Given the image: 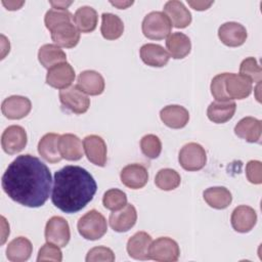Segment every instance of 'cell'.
Wrapping results in <instances>:
<instances>
[{"label": "cell", "instance_id": "1", "mask_svg": "<svg viewBox=\"0 0 262 262\" xmlns=\"http://www.w3.org/2000/svg\"><path fill=\"white\" fill-rule=\"evenodd\" d=\"M49 168L39 158L26 154L16 157L2 175L4 192L14 202L30 208L43 206L51 191Z\"/></svg>", "mask_w": 262, "mask_h": 262}, {"label": "cell", "instance_id": "2", "mask_svg": "<svg viewBox=\"0 0 262 262\" xmlns=\"http://www.w3.org/2000/svg\"><path fill=\"white\" fill-rule=\"evenodd\" d=\"M96 189L97 184L86 169L68 165L54 173L51 201L60 211L73 214L92 201Z\"/></svg>", "mask_w": 262, "mask_h": 262}, {"label": "cell", "instance_id": "3", "mask_svg": "<svg viewBox=\"0 0 262 262\" xmlns=\"http://www.w3.org/2000/svg\"><path fill=\"white\" fill-rule=\"evenodd\" d=\"M77 228L82 237L89 241H96L106 233L107 223L100 212L90 210L79 219Z\"/></svg>", "mask_w": 262, "mask_h": 262}, {"label": "cell", "instance_id": "4", "mask_svg": "<svg viewBox=\"0 0 262 262\" xmlns=\"http://www.w3.org/2000/svg\"><path fill=\"white\" fill-rule=\"evenodd\" d=\"M141 29L146 38L162 40L171 34L172 24L163 11H151L144 16Z\"/></svg>", "mask_w": 262, "mask_h": 262}, {"label": "cell", "instance_id": "5", "mask_svg": "<svg viewBox=\"0 0 262 262\" xmlns=\"http://www.w3.org/2000/svg\"><path fill=\"white\" fill-rule=\"evenodd\" d=\"M180 166L186 171H199L203 169L207 162L205 148L196 142L184 144L178 156Z\"/></svg>", "mask_w": 262, "mask_h": 262}, {"label": "cell", "instance_id": "6", "mask_svg": "<svg viewBox=\"0 0 262 262\" xmlns=\"http://www.w3.org/2000/svg\"><path fill=\"white\" fill-rule=\"evenodd\" d=\"M180 255L178 244L167 236H162L151 242L148 250L149 259L159 262H175Z\"/></svg>", "mask_w": 262, "mask_h": 262}, {"label": "cell", "instance_id": "7", "mask_svg": "<svg viewBox=\"0 0 262 262\" xmlns=\"http://www.w3.org/2000/svg\"><path fill=\"white\" fill-rule=\"evenodd\" d=\"M59 100L66 108L78 115L86 113L90 106V98L78 85L61 89L59 91Z\"/></svg>", "mask_w": 262, "mask_h": 262}, {"label": "cell", "instance_id": "8", "mask_svg": "<svg viewBox=\"0 0 262 262\" xmlns=\"http://www.w3.org/2000/svg\"><path fill=\"white\" fill-rule=\"evenodd\" d=\"M45 239L60 248L66 247L71 238V230L68 221L60 216L51 217L45 226Z\"/></svg>", "mask_w": 262, "mask_h": 262}, {"label": "cell", "instance_id": "9", "mask_svg": "<svg viewBox=\"0 0 262 262\" xmlns=\"http://www.w3.org/2000/svg\"><path fill=\"white\" fill-rule=\"evenodd\" d=\"M26 130L18 125L8 126L1 135V145L6 154L14 155L21 151L27 145Z\"/></svg>", "mask_w": 262, "mask_h": 262}, {"label": "cell", "instance_id": "10", "mask_svg": "<svg viewBox=\"0 0 262 262\" xmlns=\"http://www.w3.org/2000/svg\"><path fill=\"white\" fill-rule=\"evenodd\" d=\"M75 70L67 61L50 68L46 75V83L56 89L68 88L75 80Z\"/></svg>", "mask_w": 262, "mask_h": 262}, {"label": "cell", "instance_id": "11", "mask_svg": "<svg viewBox=\"0 0 262 262\" xmlns=\"http://www.w3.org/2000/svg\"><path fill=\"white\" fill-rule=\"evenodd\" d=\"M224 87L229 99H244L248 97L253 90L252 81L249 78L234 73L226 74Z\"/></svg>", "mask_w": 262, "mask_h": 262}, {"label": "cell", "instance_id": "12", "mask_svg": "<svg viewBox=\"0 0 262 262\" xmlns=\"http://www.w3.org/2000/svg\"><path fill=\"white\" fill-rule=\"evenodd\" d=\"M31 108V100L21 95L8 96L1 103L2 114L9 120H18L25 118L29 115Z\"/></svg>", "mask_w": 262, "mask_h": 262}, {"label": "cell", "instance_id": "13", "mask_svg": "<svg viewBox=\"0 0 262 262\" xmlns=\"http://www.w3.org/2000/svg\"><path fill=\"white\" fill-rule=\"evenodd\" d=\"M52 41L59 47L73 48L80 41V32L72 21H64L50 30Z\"/></svg>", "mask_w": 262, "mask_h": 262}, {"label": "cell", "instance_id": "14", "mask_svg": "<svg viewBox=\"0 0 262 262\" xmlns=\"http://www.w3.org/2000/svg\"><path fill=\"white\" fill-rule=\"evenodd\" d=\"M83 148L87 159L94 165L103 167L106 164V144L104 140L95 134L88 135L83 140Z\"/></svg>", "mask_w": 262, "mask_h": 262}, {"label": "cell", "instance_id": "15", "mask_svg": "<svg viewBox=\"0 0 262 262\" xmlns=\"http://www.w3.org/2000/svg\"><path fill=\"white\" fill-rule=\"evenodd\" d=\"M246 28L236 21H226L218 29V37L223 44L229 47H237L245 43L247 39Z\"/></svg>", "mask_w": 262, "mask_h": 262}, {"label": "cell", "instance_id": "16", "mask_svg": "<svg viewBox=\"0 0 262 262\" xmlns=\"http://www.w3.org/2000/svg\"><path fill=\"white\" fill-rule=\"evenodd\" d=\"M230 222L235 231L242 233L249 232L256 225L257 213L250 206H237L231 213Z\"/></svg>", "mask_w": 262, "mask_h": 262}, {"label": "cell", "instance_id": "17", "mask_svg": "<svg viewBox=\"0 0 262 262\" xmlns=\"http://www.w3.org/2000/svg\"><path fill=\"white\" fill-rule=\"evenodd\" d=\"M137 220V212L133 205L127 204L124 208L111 213L108 222L112 229L117 232H125L131 229Z\"/></svg>", "mask_w": 262, "mask_h": 262}, {"label": "cell", "instance_id": "18", "mask_svg": "<svg viewBox=\"0 0 262 262\" xmlns=\"http://www.w3.org/2000/svg\"><path fill=\"white\" fill-rule=\"evenodd\" d=\"M120 178L125 186L131 189H139L147 183L148 172L140 164H129L122 169Z\"/></svg>", "mask_w": 262, "mask_h": 262}, {"label": "cell", "instance_id": "19", "mask_svg": "<svg viewBox=\"0 0 262 262\" xmlns=\"http://www.w3.org/2000/svg\"><path fill=\"white\" fill-rule=\"evenodd\" d=\"M160 118L166 126L173 129H180L188 123L189 113L182 105L170 104L161 110Z\"/></svg>", "mask_w": 262, "mask_h": 262}, {"label": "cell", "instance_id": "20", "mask_svg": "<svg viewBox=\"0 0 262 262\" xmlns=\"http://www.w3.org/2000/svg\"><path fill=\"white\" fill-rule=\"evenodd\" d=\"M171 24L178 29L186 28L191 23V13L181 1L169 0L164 5L163 11Z\"/></svg>", "mask_w": 262, "mask_h": 262}, {"label": "cell", "instance_id": "21", "mask_svg": "<svg viewBox=\"0 0 262 262\" xmlns=\"http://www.w3.org/2000/svg\"><path fill=\"white\" fill-rule=\"evenodd\" d=\"M142 61L155 68H162L169 61L170 54L163 46L155 43H146L140 47L139 50Z\"/></svg>", "mask_w": 262, "mask_h": 262}, {"label": "cell", "instance_id": "22", "mask_svg": "<svg viewBox=\"0 0 262 262\" xmlns=\"http://www.w3.org/2000/svg\"><path fill=\"white\" fill-rule=\"evenodd\" d=\"M83 145L81 139L72 133H64L58 139V150L62 159L78 161L83 157Z\"/></svg>", "mask_w": 262, "mask_h": 262}, {"label": "cell", "instance_id": "23", "mask_svg": "<svg viewBox=\"0 0 262 262\" xmlns=\"http://www.w3.org/2000/svg\"><path fill=\"white\" fill-rule=\"evenodd\" d=\"M151 236L145 231H137L127 242L128 255L136 260H148Z\"/></svg>", "mask_w": 262, "mask_h": 262}, {"label": "cell", "instance_id": "24", "mask_svg": "<svg viewBox=\"0 0 262 262\" xmlns=\"http://www.w3.org/2000/svg\"><path fill=\"white\" fill-rule=\"evenodd\" d=\"M78 87L89 95H99L104 90V79L96 71L86 70L78 76Z\"/></svg>", "mask_w": 262, "mask_h": 262}, {"label": "cell", "instance_id": "25", "mask_svg": "<svg viewBox=\"0 0 262 262\" xmlns=\"http://www.w3.org/2000/svg\"><path fill=\"white\" fill-rule=\"evenodd\" d=\"M262 132L261 121L254 117H245L234 126V133L248 142H259Z\"/></svg>", "mask_w": 262, "mask_h": 262}, {"label": "cell", "instance_id": "26", "mask_svg": "<svg viewBox=\"0 0 262 262\" xmlns=\"http://www.w3.org/2000/svg\"><path fill=\"white\" fill-rule=\"evenodd\" d=\"M60 135L56 133H46L38 143L39 155L51 164L58 163L62 158L58 150V139Z\"/></svg>", "mask_w": 262, "mask_h": 262}, {"label": "cell", "instance_id": "27", "mask_svg": "<svg viewBox=\"0 0 262 262\" xmlns=\"http://www.w3.org/2000/svg\"><path fill=\"white\" fill-rule=\"evenodd\" d=\"M168 53L175 59L184 58L191 49V42L188 36L183 33L175 32L170 34L166 39Z\"/></svg>", "mask_w": 262, "mask_h": 262}, {"label": "cell", "instance_id": "28", "mask_svg": "<svg viewBox=\"0 0 262 262\" xmlns=\"http://www.w3.org/2000/svg\"><path fill=\"white\" fill-rule=\"evenodd\" d=\"M73 20L79 32L90 33L93 32L97 26L98 14L93 7L84 5L75 11Z\"/></svg>", "mask_w": 262, "mask_h": 262}, {"label": "cell", "instance_id": "29", "mask_svg": "<svg viewBox=\"0 0 262 262\" xmlns=\"http://www.w3.org/2000/svg\"><path fill=\"white\" fill-rule=\"evenodd\" d=\"M33 252L32 243L24 236L13 238L6 248V257L12 262L27 261Z\"/></svg>", "mask_w": 262, "mask_h": 262}, {"label": "cell", "instance_id": "30", "mask_svg": "<svg viewBox=\"0 0 262 262\" xmlns=\"http://www.w3.org/2000/svg\"><path fill=\"white\" fill-rule=\"evenodd\" d=\"M236 110L234 101H213L209 104L207 110V116L210 121L223 124L229 121Z\"/></svg>", "mask_w": 262, "mask_h": 262}, {"label": "cell", "instance_id": "31", "mask_svg": "<svg viewBox=\"0 0 262 262\" xmlns=\"http://www.w3.org/2000/svg\"><path fill=\"white\" fill-rule=\"evenodd\" d=\"M203 196L210 207L217 210L227 208L232 201L231 192L224 186L209 187L204 191Z\"/></svg>", "mask_w": 262, "mask_h": 262}, {"label": "cell", "instance_id": "32", "mask_svg": "<svg viewBox=\"0 0 262 262\" xmlns=\"http://www.w3.org/2000/svg\"><path fill=\"white\" fill-rule=\"evenodd\" d=\"M100 32L104 39L116 40L122 36L124 24L118 15L111 12H103L101 14Z\"/></svg>", "mask_w": 262, "mask_h": 262}, {"label": "cell", "instance_id": "33", "mask_svg": "<svg viewBox=\"0 0 262 262\" xmlns=\"http://www.w3.org/2000/svg\"><path fill=\"white\" fill-rule=\"evenodd\" d=\"M38 59L44 68L49 70L55 64L64 62L67 55L59 46L55 44H44L38 51Z\"/></svg>", "mask_w": 262, "mask_h": 262}, {"label": "cell", "instance_id": "34", "mask_svg": "<svg viewBox=\"0 0 262 262\" xmlns=\"http://www.w3.org/2000/svg\"><path fill=\"white\" fill-rule=\"evenodd\" d=\"M181 177L179 173L170 168L161 169L158 171L156 177H155V183L156 185L162 189V190H173L177 188L180 184Z\"/></svg>", "mask_w": 262, "mask_h": 262}, {"label": "cell", "instance_id": "35", "mask_svg": "<svg viewBox=\"0 0 262 262\" xmlns=\"http://www.w3.org/2000/svg\"><path fill=\"white\" fill-rule=\"evenodd\" d=\"M102 204L107 210L118 211L127 205V195L123 190L111 188L104 192Z\"/></svg>", "mask_w": 262, "mask_h": 262}, {"label": "cell", "instance_id": "36", "mask_svg": "<svg viewBox=\"0 0 262 262\" xmlns=\"http://www.w3.org/2000/svg\"><path fill=\"white\" fill-rule=\"evenodd\" d=\"M142 154L148 159H157L162 151V142L155 134H146L140 140Z\"/></svg>", "mask_w": 262, "mask_h": 262}, {"label": "cell", "instance_id": "37", "mask_svg": "<svg viewBox=\"0 0 262 262\" xmlns=\"http://www.w3.org/2000/svg\"><path fill=\"white\" fill-rule=\"evenodd\" d=\"M239 74L249 78L252 82L259 83L262 78V69L255 57L245 58L239 66Z\"/></svg>", "mask_w": 262, "mask_h": 262}, {"label": "cell", "instance_id": "38", "mask_svg": "<svg viewBox=\"0 0 262 262\" xmlns=\"http://www.w3.org/2000/svg\"><path fill=\"white\" fill-rule=\"evenodd\" d=\"M73 14L68 9H57L51 8L49 9L44 16V23L46 28L50 31L55 26L64 23V21H72Z\"/></svg>", "mask_w": 262, "mask_h": 262}, {"label": "cell", "instance_id": "39", "mask_svg": "<svg viewBox=\"0 0 262 262\" xmlns=\"http://www.w3.org/2000/svg\"><path fill=\"white\" fill-rule=\"evenodd\" d=\"M60 247L51 244V243H46L43 245L38 253L37 261H54V262H60L62 260V253L59 249Z\"/></svg>", "mask_w": 262, "mask_h": 262}, {"label": "cell", "instance_id": "40", "mask_svg": "<svg viewBox=\"0 0 262 262\" xmlns=\"http://www.w3.org/2000/svg\"><path fill=\"white\" fill-rule=\"evenodd\" d=\"M227 73H221L216 75L211 82V93L216 101H229V97L225 92V78Z\"/></svg>", "mask_w": 262, "mask_h": 262}, {"label": "cell", "instance_id": "41", "mask_svg": "<svg viewBox=\"0 0 262 262\" xmlns=\"http://www.w3.org/2000/svg\"><path fill=\"white\" fill-rule=\"evenodd\" d=\"M86 261L87 262H97V261L113 262L115 261V254L110 248H106L103 246L94 247L87 253Z\"/></svg>", "mask_w": 262, "mask_h": 262}, {"label": "cell", "instance_id": "42", "mask_svg": "<svg viewBox=\"0 0 262 262\" xmlns=\"http://www.w3.org/2000/svg\"><path fill=\"white\" fill-rule=\"evenodd\" d=\"M248 180L254 184L262 183V164L260 161H250L246 166Z\"/></svg>", "mask_w": 262, "mask_h": 262}, {"label": "cell", "instance_id": "43", "mask_svg": "<svg viewBox=\"0 0 262 262\" xmlns=\"http://www.w3.org/2000/svg\"><path fill=\"white\" fill-rule=\"evenodd\" d=\"M187 3L195 10H206L213 4V1H188L187 0Z\"/></svg>", "mask_w": 262, "mask_h": 262}, {"label": "cell", "instance_id": "44", "mask_svg": "<svg viewBox=\"0 0 262 262\" xmlns=\"http://www.w3.org/2000/svg\"><path fill=\"white\" fill-rule=\"evenodd\" d=\"M2 3H3V5L6 6L7 9L16 10V9H19L25 2L24 1H8V2H6V1L3 0Z\"/></svg>", "mask_w": 262, "mask_h": 262}, {"label": "cell", "instance_id": "45", "mask_svg": "<svg viewBox=\"0 0 262 262\" xmlns=\"http://www.w3.org/2000/svg\"><path fill=\"white\" fill-rule=\"evenodd\" d=\"M49 3L53 6L52 8L67 9L68 6L73 3V1H49Z\"/></svg>", "mask_w": 262, "mask_h": 262}, {"label": "cell", "instance_id": "46", "mask_svg": "<svg viewBox=\"0 0 262 262\" xmlns=\"http://www.w3.org/2000/svg\"><path fill=\"white\" fill-rule=\"evenodd\" d=\"M111 4L120 8V9H125L127 8L128 6L132 5L133 4V1H111Z\"/></svg>", "mask_w": 262, "mask_h": 262}]
</instances>
